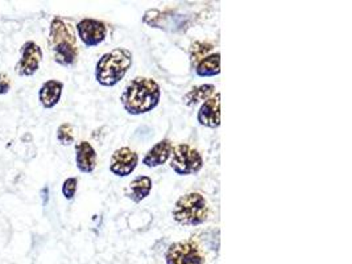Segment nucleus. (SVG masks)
I'll return each mask as SVG.
<instances>
[{
  "label": "nucleus",
  "mask_w": 352,
  "mask_h": 264,
  "mask_svg": "<svg viewBox=\"0 0 352 264\" xmlns=\"http://www.w3.org/2000/svg\"><path fill=\"white\" fill-rule=\"evenodd\" d=\"M171 167L177 175H195L202 169L203 158L202 155L189 144H178L173 147Z\"/></svg>",
  "instance_id": "obj_5"
},
{
  "label": "nucleus",
  "mask_w": 352,
  "mask_h": 264,
  "mask_svg": "<svg viewBox=\"0 0 352 264\" xmlns=\"http://www.w3.org/2000/svg\"><path fill=\"white\" fill-rule=\"evenodd\" d=\"M41 197H42V204H44V206L48 204V200H49V188L48 187H45L44 189H42V192H41Z\"/></svg>",
  "instance_id": "obj_21"
},
{
  "label": "nucleus",
  "mask_w": 352,
  "mask_h": 264,
  "mask_svg": "<svg viewBox=\"0 0 352 264\" xmlns=\"http://www.w3.org/2000/svg\"><path fill=\"white\" fill-rule=\"evenodd\" d=\"M212 49V44L210 43H202V41H197L194 43L190 48V57L192 61L197 62L201 61L202 58H205L208 56V53L210 52Z\"/></svg>",
  "instance_id": "obj_17"
},
{
  "label": "nucleus",
  "mask_w": 352,
  "mask_h": 264,
  "mask_svg": "<svg viewBox=\"0 0 352 264\" xmlns=\"http://www.w3.org/2000/svg\"><path fill=\"white\" fill-rule=\"evenodd\" d=\"M172 151H173L172 141L169 139L160 141L155 147H152L147 152V155L142 158V164H145L149 168L160 167V165L165 164L172 156Z\"/></svg>",
  "instance_id": "obj_12"
},
{
  "label": "nucleus",
  "mask_w": 352,
  "mask_h": 264,
  "mask_svg": "<svg viewBox=\"0 0 352 264\" xmlns=\"http://www.w3.org/2000/svg\"><path fill=\"white\" fill-rule=\"evenodd\" d=\"M138 163H139L138 154L128 147H123V148L116 149L112 154L111 163H110V171L115 176H128L136 169Z\"/></svg>",
  "instance_id": "obj_9"
},
{
  "label": "nucleus",
  "mask_w": 352,
  "mask_h": 264,
  "mask_svg": "<svg viewBox=\"0 0 352 264\" xmlns=\"http://www.w3.org/2000/svg\"><path fill=\"white\" fill-rule=\"evenodd\" d=\"M205 254L194 241L171 245L166 251V264H205Z\"/></svg>",
  "instance_id": "obj_6"
},
{
  "label": "nucleus",
  "mask_w": 352,
  "mask_h": 264,
  "mask_svg": "<svg viewBox=\"0 0 352 264\" xmlns=\"http://www.w3.org/2000/svg\"><path fill=\"white\" fill-rule=\"evenodd\" d=\"M21 58L16 64V73L20 77H32L38 71L40 64L42 61V49L36 44L35 41H27L20 48Z\"/></svg>",
  "instance_id": "obj_7"
},
{
  "label": "nucleus",
  "mask_w": 352,
  "mask_h": 264,
  "mask_svg": "<svg viewBox=\"0 0 352 264\" xmlns=\"http://www.w3.org/2000/svg\"><path fill=\"white\" fill-rule=\"evenodd\" d=\"M11 88V80L5 73H0V94L4 95L10 91Z\"/></svg>",
  "instance_id": "obj_20"
},
{
  "label": "nucleus",
  "mask_w": 352,
  "mask_h": 264,
  "mask_svg": "<svg viewBox=\"0 0 352 264\" xmlns=\"http://www.w3.org/2000/svg\"><path fill=\"white\" fill-rule=\"evenodd\" d=\"M77 31L81 41L88 48L97 47L106 40L107 27L102 20L84 19L77 24Z\"/></svg>",
  "instance_id": "obj_8"
},
{
  "label": "nucleus",
  "mask_w": 352,
  "mask_h": 264,
  "mask_svg": "<svg viewBox=\"0 0 352 264\" xmlns=\"http://www.w3.org/2000/svg\"><path fill=\"white\" fill-rule=\"evenodd\" d=\"M57 139L62 145H71L74 143V128L71 123L61 124L57 130Z\"/></svg>",
  "instance_id": "obj_18"
},
{
  "label": "nucleus",
  "mask_w": 352,
  "mask_h": 264,
  "mask_svg": "<svg viewBox=\"0 0 352 264\" xmlns=\"http://www.w3.org/2000/svg\"><path fill=\"white\" fill-rule=\"evenodd\" d=\"M173 219L185 226H197L208 221L209 205L206 198L198 192H190L177 200Z\"/></svg>",
  "instance_id": "obj_4"
},
{
  "label": "nucleus",
  "mask_w": 352,
  "mask_h": 264,
  "mask_svg": "<svg viewBox=\"0 0 352 264\" xmlns=\"http://www.w3.org/2000/svg\"><path fill=\"white\" fill-rule=\"evenodd\" d=\"M215 93V86L212 84H205V85H199L192 88L185 97H184V102L185 105L194 106L202 101H208L209 98H212Z\"/></svg>",
  "instance_id": "obj_16"
},
{
  "label": "nucleus",
  "mask_w": 352,
  "mask_h": 264,
  "mask_svg": "<svg viewBox=\"0 0 352 264\" xmlns=\"http://www.w3.org/2000/svg\"><path fill=\"white\" fill-rule=\"evenodd\" d=\"M151 191H152V178L148 176H139L131 181L125 194L134 202L139 204L149 195Z\"/></svg>",
  "instance_id": "obj_14"
},
{
  "label": "nucleus",
  "mask_w": 352,
  "mask_h": 264,
  "mask_svg": "<svg viewBox=\"0 0 352 264\" xmlns=\"http://www.w3.org/2000/svg\"><path fill=\"white\" fill-rule=\"evenodd\" d=\"M75 163L82 173H91L97 167V152L88 141L75 144Z\"/></svg>",
  "instance_id": "obj_11"
},
{
  "label": "nucleus",
  "mask_w": 352,
  "mask_h": 264,
  "mask_svg": "<svg viewBox=\"0 0 352 264\" xmlns=\"http://www.w3.org/2000/svg\"><path fill=\"white\" fill-rule=\"evenodd\" d=\"M77 188H78V178L77 177H69L64 181L62 185V194L66 200H73L74 195L77 193Z\"/></svg>",
  "instance_id": "obj_19"
},
{
  "label": "nucleus",
  "mask_w": 352,
  "mask_h": 264,
  "mask_svg": "<svg viewBox=\"0 0 352 264\" xmlns=\"http://www.w3.org/2000/svg\"><path fill=\"white\" fill-rule=\"evenodd\" d=\"M64 90V84L57 80H49L42 84L38 91V99L44 108H53L58 105Z\"/></svg>",
  "instance_id": "obj_13"
},
{
  "label": "nucleus",
  "mask_w": 352,
  "mask_h": 264,
  "mask_svg": "<svg viewBox=\"0 0 352 264\" xmlns=\"http://www.w3.org/2000/svg\"><path fill=\"white\" fill-rule=\"evenodd\" d=\"M195 73L199 77L218 75L221 73V54L214 53L202 58L195 67Z\"/></svg>",
  "instance_id": "obj_15"
},
{
  "label": "nucleus",
  "mask_w": 352,
  "mask_h": 264,
  "mask_svg": "<svg viewBox=\"0 0 352 264\" xmlns=\"http://www.w3.org/2000/svg\"><path fill=\"white\" fill-rule=\"evenodd\" d=\"M49 47L54 61L62 67H73L78 58L77 36L69 23L61 18H54L49 29Z\"/></svg>",
  "instance_id": "obj_2"
},
{
  "label": "nucleus",
  "mask_w": 352,
  "mask_h": 264,
  "mask_svg": "<svg viewBox=\"0 0 352 264\" xmlns=\"http://www.w3.org/2000/svg\"><path fill=\"white\" fill-rule=\"evenodd\" d=\"M132 53L124 48H116L103 54L95 67V78L99 85L112 88L118 85L132 67Z\"/></svg>",
  "instance_id": "obj_3"
},
{
  "label": "nucleus",
  "mask_w": 352,
  "mask_h": 264,
  "mask_svg": "<svg viewBox=\"0 0 352 264\" xmlns=\"http://www.w3.org/2000/svg\"><path fill=\"white\" fill-rule=\"evenodd\" d=\"M198 123L203 127L216 128L221 125V94L216 93L205 101V104L201 106L198 115H197Z\"/></svg>",
  "instance_id": "obj_10"
},
{
  "label": "nucleus",
  "mask_w": 352,
  "mask_h": 264,
  "mask_svg": "<svg viewBox=\"0 0 352 264\" xmlns=\"http://www.w3.org/2000/svg\"><path fill=\"white\" fill-rule=\"evenodd\" d=\"M161 90L159 84L147 77L134 78L121 97L124 110L131 115H141L152 111L160 104Z\"/></svg>",
  "instance_id": "obj_1"
}]
</instances>
